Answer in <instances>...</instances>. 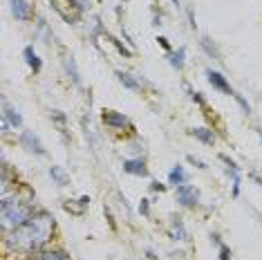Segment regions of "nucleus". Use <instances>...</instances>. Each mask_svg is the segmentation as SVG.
Returning <instances> with one entry per match:
<instances>
[{
  "label": "nucleus",
  "instance_id": "f257e3e1",
  "mask_svg": "<svg viewBox=\"0 0 262 260\" xmlns=\"http://www.w3.org/2000/svg\"><path fill=\"white\" fill-rule=\"evenodd\" d=\"M56 233V220L50 211L38 209L36 215L27 224L14 229V231L5 233V249L7 251H18L25 256H32L50 245V240Z\"/></svg>",
  "mask_w": 262,
  "mask_h": 260
},
{
  "label": "nucleus",
  "instance_id": "f03ea898",
  "mask_svg": "<svg viewBox=\"0 0 262 260\" xmlns=\"http://www.w3.org/2000/svg\"><path fill=\"white\" fill-rule=\"evenodd\" d=\"M101 123L112 133H135V123L130 121V117L119 110H103L101 112Z\"/></svg>",
  "mask_w": 262,
  "mask_h": 260
},
{
  "label": "nucleus",
  "instance_id": "7ed1b4c3",
  "mask_svg": "<svg viewBox=\"0 0 262 260\" xmlns=\"http://www.w3.org/2000/svg\"><path fill=\"white\" fill-rule=\"evenodd\" d=\"M18 146L20 148H25L29 155H34V157H45L47 155V148H45V144L40 141V137L34 130H27V128H23L20 130V135H18Z\"/></svg>",
  "mask_w": 262,
  "mask_h": 260
},
{
  "label": "nucleus",
  "instance_id": "20e7f679",
  "mask_svg": "<svg viewBox=\"0 0 262 260\" xmlns=\"http://www.w3.org/2000/svg\"><path fill=\"white\" fill-rule=\"evenodd\" d=\"M175 200H177V204L180 206H184V209L195 211L200 206V188L195 184H188L186 182V184L175 188Z\"/></svg>",
  "mask_w": 262,
  "mask_h": 260
},
{
  "label": "nucleus",
  "instance_id": "39448f33",
  "mask_svg": "<svg viewBox=\"0 0 262 260\" xmlns=\"http://www.w3.org/2000/svg\"><path fill=\"white\" fill-rule=\"evenodd\" d=\"M9 11L18 23L34 20V5L29 0H9Z\"/></svg>",
  "mask_w": 262,
  "mask_h": 260
},
{
  "label": "nucleus",
  "instance_id": "423d86ee",
  "mask_svg": "<svg viewBox=\"0 0 262 260\" xmlns=\"http://www.w3.org/2000/svg\"><path fill=\"white\" fill-rule=\"evenodd\" d=\"M204 76H206V81H208V85L213 88V90H217V92H222V94H233L235 90L231 88L229 83V79L222 74V72H217V70H213V68H206L204 70Z\"/></svg>",
  "mask_w": 262,
  "mask_h": 260
},
{
  "label": "nucleus",
  "instance_id": "0eeeda50",
  "mask_svg": "<svg viewBox=\"0 0 262 260\" xmlns=\"http://www.w3.org/2000/svg\"><path fill=\"white\" fill-rule=\"evenodd\" d=\"M121 168L123 173L133 175V177H148L150 175V170H148V164L144 157H128L121 162Z\"/></svg>",
  "mask_w": 262,
  "mask_h": 260
},
{
  "label": "nucleus",
  "instance_id": "6e6552de",
  "mask_svg": "<svg viewBox=\"0 0 262 260\" xmlns=\"http://www.w3.org/2000/svg\"><path fill=\"white\" fill-rule=\"evenodd\" d=\"M3 121H7L14 130H23V115L16 105L9 103L7 97H3Z\"/></svg>",
  "mask_w": 262,
  "mask_h": 260
},
{
  "label": "nucleus",
  "instance_id": "1a4fd4ad",
  "mask_svg": "<svg viewBox=\"0 0 262 260\" xmlns=\"http://www.w3.org/2000/svg\"><path fill=\"white\" fill-rule=\"evenodd\" d=\"M23 61L27 63V68L32 70L34 74L43 72V58L38 56V52L34 50V45H25V47H23Z\"/></svg>",
  "mask_w": 262,
  "mask_h": 260
},
{
  "label": "nucleus",
  "instance_id": "9d476101",
  "mask_svg": "<svg viewBox=\"0 0 262 260\" xmlns=\"http://www.w3.org/2000/svg\"><path fill=\"white\" fill-rule=\"evenodd\" d=\"M27 260H70V253L65 249H58V247H52V249L45 247V249L27 256Z\"/></svg>",
  "mask_w": 262,
  "mask_h": 260
},
{
  "label": "nucleus",
  "instance_id": "9b49d317",
  "mask_svg": "<svg viewBox=\"0 0 262 260\" xmlns=\"http://www.w3.org/2000/svg\"><path fill=\"white\" fill-rule=\"evenodd\" d=\"M63 70H65V74H68V79L72 81V85H76V88L83 85L79 65H76V58H74L72 54H65V56H63Z\"/></svg>",
  "mask_w": 262,
  "mask_h": 260
},
{
  "label": "nucleus",
  "instance_id": "f8f14e48",
  "mask_svg": "<svg viewBox=\"0 0 262 260\" xmlns=\"http://www.w3.org/2000/svg\"><path fill=\"white\" fill-rule=\"evenodd\" d=\"M188 135H190V137H195V139L200 141V144H204V146H215V141H217L215 130H213V128H208V126L190 128V130H188Z\"/></svg>",
  "mask_w": 262,
  "mask_h": 260
},
{
  "label": "nucleus",
  "instance_id": "ddd939ff",
  "mask_svg": "<svg viewBox=\"0 0 262 260\" xmlns=\"http://www.w3.org/2000/svg\"><path fill=\"white\" fill-rule=\"evenodd\" d=\"M168 235L172 240H188V229L186 224H184V220L180 215H172L170 218V224H168Z\"/></svg>",
  "mask_w": 262,
  "mask_h": 260
},
{
  "label": "nucleus",
  "instance_id": "4468645a",
  "mask_svg": "<svg viewBox=\"0 0 262 260\" xmlns=\"http://www.w3.org/2000/svg\"><path fill=\"white\" fill-rule=\"evenodd\" d=\"M115 76H117V81L121 83L126 90H130V92H141V81L137 79L135 74H130V72H123V70H115Z\"/></svg>",
  "mask_w": 262,
  "mask_h": 260
},
{
  "label": "nucleus",
  "instance_id": "2eb2a0df",
  "mask_svg": "<svg viewBox=\"0 0 262 260\" xmlns=\"http://www.w3.org/2000/svg\"><path fill=\"white\" fill-rule=\"evenodd\" d=\"M88 206H90V198H88V195H81L79 200H65L63 202V209L72 215H83Z\"/></svg>",
  "mask_w": 262,
  "mask_h": 260
},
{
  "label": "nucleus",
  "instance_id": "dca6fc26",
  "mask_svg": "<svg viewBox=\"0 0 262 260\" xmlns=\"http://www.w3.org/2000/svg\"><path fill=\"white\" fill-rule=\"evenodd\" d=\"M166 61H168V65L172 70H177V72H182L184 65H186V47L180 45L177 50H172L170 54H166Z\"/></svg>",
  "mask_w": 262,
  "mask_h": 260
},
{
  "label": "nucleus",
  "instance_id": "f3484780",
  "mask_svg": "<svg viewBox=\"0 0 262 260\" xmlns=\"http://www.w3.org/2000/svg\"><path fill=\"white\" fill-rule=\"evenodd\" d=\"M47 175H50V180L54 182L58 188L70 186V175H68V170H65L63 166H56V164H52V166L47 168Z\"/></svg>",
  "mask_w": 262,
  "mask_h": 260
},
{
  "label": "nucleus",
  "instance_id": "a211bd4d",
  "mask_svg": "<svg viewBox=\"0 0 262 260\" xmlns=\"http://www.w3.org/2000/svg\"><path fill=\"white\" fill-rule=\"evenodd\" d=\"M188 182V173H186V168L182 166V164H175L170 170H168V186L172 188H177V186H182V184H186Z\"/></svg>",
  "mask_w": 262,
  "mask_h": 260
},
{
  "label": "nucleus",
  "instance_id": "6ab92c4d",
  "mask_svg": "<svg viewBox=\"0 0 262 260\" xmlns=\"http://www.w3.org/2000/svg\"><path fill=\"white\" fill-rule=\"evenodd\" d=\"M200 47L204 50V54L208 56V58H213V61H222V54H220V47L213 43L208 36H202L200 38Z\"/></svg>",
  "mask_w": 262,
  "mask_h": 260
},
{
  "label": "nucleus",
  "instance_id": "aec40b11",
  "mask_svg": "<svg viewBox=\"0 0 262 260\" xmlns=\"http://www.w3.org/2000/svg\"><path fill=\"white\" fill-rule=\"evenodd\" d=\"M105 38H108L110 40V45L112 47H115V50L119 52V54H121L123 58H133V54H135V50H130V47H128V43H126V40H121V38H117V36H112V34L108 32V34H105Z\"/></svg>",
  "mask_w": 262,
  "mask_h": 260
},
{
  "label": "nucleus",
  "instance_id": "412c9836",
  "mask_svg": "<svg viewBox=\"0 0 262 260\" xmlns=\"http://www.w3.org/2000/svg\"><path fill=\"white\" fill-rule=\"evenodd\" d=\"M50 119L56 123L58 128H61V133H65V128H68V123H70V119H68V115H65L63 110H50Z\"/></svg>",
  "mask_w": 262,
  "mask_h": 260
},
{
  "label": "nucleus",
  "instance_id": "4be33fe9",
  "mask_svg": "<svg viewBox=\"0 0 262 260\" xmlns=\"http://www.w3.org/2000/svg\"><path fill=\"white\" fill-rule=\"evenodd\" d=\"M68 3L70 11H74V14H85L88 9H90V0H65Z\"/></svg>",
  "mask_w": 262,
  "mask_h": 260
},
{
  "label": "nucleus",
  "instance_id": "5701e85b",
  "mask_svg": "<svg viewBox=\"0 0 262 260\" xmlns=\"http://www.w3.org/2000/svg\"><path fill=\"white\" fill-rule=\"evenodd\" d=\"M184 88H186V92H188V99H190V101H193V103H198L200 105V108H208V105H206V99L204 97H202V92H198V90H193V88H190L188 83H184Z\"/></svg>",
  "mask_w": 262,
  "mask_h": 260
},
{
  "label": "nucleus",
  "instance_id": "b1692460",
  "mask_svg": "<svg viewBox=\"0 0 262 260\" xmlns=\"http://www.w3.org/2000/svg\"><path fill=\"white\" fill-rule=\"evenodd\" d=\"M231 97L235 99V103H237V105H240V108H242V112H244V115H251V110H253V108H251V103H249V101H247V99L242 97L240 92H233V94H231Z\"/></svg>",
  "mask_w": 262,
  "mask_h": 260
},
{
  "label": "nucleus",
  "instance_id": "393cba45",
  "mask_svg": "<svg viewBox=\"0 0 262 260\" xmlns=\"http://www.w3.org/2000/svg\"><path fill=\"white\" fill-rule=\"evenodd\" d=\"M137 211H139V215L150 218V200H148V198H141V202H139V206H137Z\"/></svg>",
  "mask_w": 262,
  "mask_h": 260
},
{
  "label": "nucleus",
  "instance_id": "a878e982",
  "mask_svg": "<svg viewBox=\"0 0 262 260\" xmlns=\"http://www.w3.org/2000/svg\"><path fill=\"white\" fill-rule=\"evenodd\" d=\"M217 260H231V247L220 242L217 245Z\"/></svg>",
  "mask_w": 262,
  "mask_h": 260
},
{
  "label": "nucleus",
  "instance_id": "bb28decb",
  "mask_svg": "<svg viewBox=\"0 0 262 260\" xmlns=\"http://www.w3.org/2000/svg\"><path fill=\"white\" fill-rule=\"evenodd\" d=\"M148 188H150V193H166V191H168V184H164V182L152 180L150 184H148Z\"/></svg>",
  "mask_w": 262,
  "mask_h": 260
},
{
  "label": "nucleus",
  "instance_id": "cd10ccee",
  "mask_svg": "<svg viewBox=\"0 0 262 260\" xmlns=\"http://www.w3.org/2000/svg\"><path fill=\"white\" fill-rule=\"evenodd\" d=\"M186 162L190 164V166H195V168H200V170H206V162H202L200 157H195V155H186Z\"/></svg>",
  "mask_w": 262,
  "mask_h": 260
},
{
  "label": "nucleus",
  "instance_id": "c85d7f7f",
  "mask_svg": "<svg viewBox=\"0 0 262 260\" xmlns=\"http://www.w3.org/2000/svg\"><path fill=\"white\" fill-rule=\"evenodd\" d=\"M220 162H224V164H226V170H240V166H237L235 159H231L229 155H224V153L220 155Z\"/></svg>",
  "mask_w": 262,
  "mask_h": 260
},
{
  "label": "nucleus",
  "instance_id": "c756f323",
  "mask_svg": "<svg viewBox=\"0 0 262 260\" xmlns=\"http://www.w3.org/2000/svg\"><path fill=\"white\" fill-rule=\"evenodd\" d=\"M103 213H105V220H108L110 224V229L117 233V222H115V215H112V211H110V206H103Z\"/></svg>",
  "mask_w": 262,
  "mask_h": 260
},
{
  "label": "nucleus",
  "instance_id": "7c9ffc66",
  "mask_svg": "<svg viewBox=\"0 0 262 260\" xmlns=\"http://www.w3.org/2000/svg\"><path fill=\"white\" fill-rule=\"evenodd\" d=\"M157 45L162 47L166 54H170V52H172V45L168 43V38H166V36H157Z\"/></svg>",
  "mask_w": 262,
  "mask_h": 260
},
{
  "label": "nucleus",
  "instance_id": "2f4dec72",
  "mask_svg": "<svg viewBox=\"0 0 262 260\" xmlns=\"http://www.w3.org/2000/svg\"><path fill=\"white\" fill-rule=\"evenodd\" d=\"M186 18H188V27L195 32V29H198V23H195V14H193V9H190V7L186 9Z\"/></svg>",
  "mask_w": 262,
  "mask_h": 260
},
{
  "label": "nucleus",
  "instance_id": "473e14b6",
  "mask_svg": "<svg viewBox=\"0 0 262 260\" xmlns=\"http://www.w3.org/2000/svg\"><path fill=\"white\" fill-rule=\"evenodd\" d=\"M249 177H251V180H253V182H255V184H258V186H260V188H262V177H260V175H258V173H249Z\"/></svg>",
  "mask_w": 262,
  "mask_h": 260
},
{
  "label": "nucleus",
  "instance_id": "72a5a7b5",
  "mask_svg": "<svg viewBox=\"0 0 262 260\" xmlns=\"http://www.w3.org/2000/svg\"><path fill=\"white\" fill-rule=\"evenodd\" d=\"M146 256H148V260H157V258H155V251H152V249H148Z\"/></svg>",
  "mask_w": 262,
  "mask_h": 260
},
{
  "label": "nucleus",
  "instance_id": "f704fd0d",
  "mask_svg": "<svg viewBox=\"0 0 262 260\" xmlns=\"http://www.w3.org/2000/svg\"><path fill=\"white\" fill-rule=\"evenodd\" d=\"M255 135H258V137H260V141H262V126H258V128H255Z\"/></svg>",
  "mask_w": 262,
  "mask_h": 260
},
{
  "label": "nucleus",
  "instance_id": "c9c22d12",
  "mask_svg": "<svg viewBox=\"0 0 262 260\" xmlns=\"http://www.w3.org/2000/svg\"><path fill=\"white\" fill-rule=\"evenodd\" d=\"M170 3H172V5H175V7H177V9H180V7H182V3H180V0H170Z\"/></svg>",
  "mask_w": 262,
  "mask_h": 260
},
{
  "label": "nucleus",
  "instance_id": "e433bc0d",
  "mask_svg": "<svg viewBox=\"0 0 262 260\" xmlns=\"http://www.w3.org/2000/svg\"><path fill=\"white\" fill-rule=\"evenodd\" d=\"M97 3H103V0H97Z\"/></svg>",
  "mask_w": 262,
  "mask_h": 260
}]
</instances>
